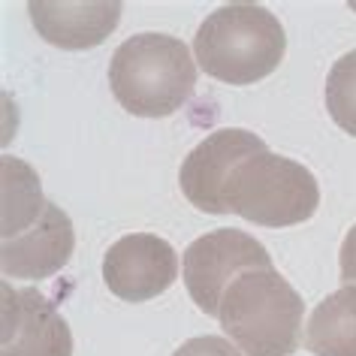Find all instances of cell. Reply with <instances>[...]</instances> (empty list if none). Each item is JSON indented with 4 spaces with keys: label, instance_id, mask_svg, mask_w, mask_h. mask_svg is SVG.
<instances>
[{
    "label": "cell",
    "instance_id": "6",
    "mask_svg": "<svg viewBox=\"0 0 356 356\" xmlns=\"http://www.w3.org/2000/svg\"><path fill=\"white\" fill-rule=\"evenodd\" d=\"M260 151H266V142L257 133L236 130V127L215 130L181 163L178 184H181L184 200L193 209L206 211V215H229L224 202V188L229 175H233V169L242 160L260 154Z\"/></svg>",
    "mask_w": 356,
    "mask_h": 356
},
{
    "label": "cell",
    "instance_id": "3",
    "mask_svg": "<svg viewBox=\"0 0 356 356\" xmlns=\"http://www.w3.org/2000/svg\"><path fill=\"white\" fill-rule=\"evenodd\" d=\"M218 320L245 356H293L302 347L305 302L281 272H248L229 284Z\"/></svg>",
    "mask_w": 356,
    "mask_h": 356
},
{
    "label": "cell",
    "instance_id": "1",
    "mask_svg": "<svg viewBox=\"0 0 356 356\" xmlns=\"http://www.w3.org/2000/svg\"><path fill=\"white\" fill-rule=\"evenodd\" d=\"M287 33L260 3H227L200 24L193 58L209 79L227 85H254L281 67Z\"/></svg>",
    "mask_w": 356,
    "mask_h": 356
},
{
    "label": "cell",
    "instance_id": "4",
    "mask_svg": "<svg viewBox=\"0 0 356 356\" xmlns=\"http://www.w3.org/2000/svg\"><path fill=\"white\" fill-rule=\"evenodd\" d=\"M224 202L248 224L296 227L314 218L320 188L308 166L266 148L233 169L224 188Z\"/></svg>",
    "mask_w": 356,
    "mask_h": 356
},
{
    "label": "cell",
    "instance_id": "8",
    "mask_svg": "<svg viewBox=\"0 0 356 356\" xmlns=\"http://www.w3.org/2000/svg\"><path fill=\"white\" fill-rule=\"evenodd\" d=\"M178 278L175 248L154 233L121 236L103 257V281L124 302H148Z\"/></svg>",
    "mask_w": 356,
    "mask_h": 356
},
{
    "label": "cell",
    "instance_id": "14",
    "mask_svg": "<svg viewBox=\"0 0 356 356\" xmlns=\"http://www.w3.org/2000/svg\"><path fill=\"white\" fill-rule=\"evenodd\" d=\"M338 275H341V287H356V224L347 229L341 254H338Z\"/></svg>",
    "mask_w": 356,
    "mask_h": 356
},
{
    "label": "cell",
    "instance_id": "9",
    "mask_svg": "<svg viewBox=\"0 0 356 356\" xmlns=\"http://www.w3.org/2000/svg\"><path fill=\"white\" fill-rule=\"evenodd\" d=\"M73 248V220L64 209L49 200V206L28 227H22L19 233L6 236L0 242V269H3L6 278H51L70 263Z\"/></svg>",
    "mask_w": 356,
    "mask_h": 356
},
{
    "label": "cell",
    "instance_id": "10",
    "mask_svg": "<svg viewBox=\"0 0 356 356\" xmlns=\"http://www.w3.org/2000/svg\"><path fill=\"white\" fill-rule=\"evenodd\" d=\"M124 3L97 0V3H60V0H31L28 15L40 37L58 49L85 51L109 40L118 28Z\"/></svg>",
    "mask_w": 356,
    "mask_h": 356
},
{
    "label": "cell",
    "instance_id": "7",
    "mask_svg": "<svg viewBox=\"0 0 356 356\" xmlns=\"http://www.w3.org/2000/svg\"><path fill=\"white\" fill-rule=\"evenodd\" d=\"M0 356H73L67 320L40 290L0 287Z\"/></svg>",
    "mask_w": 356,
    "mask_h": 356
},
{
    "label": "cell",
    "instance_id": "2",
    "mask_svg": "<svg viewBox=\"0 0 356 356\" xmlns=\"http://www.w3.org/2000/svg\"><path fill=\"white\" fill-rule=\"evenodd\" d=\"M109 88L130 115L166 118L191 100L197 88V64L178 37L136 33L115 49Z\"/></svg>",
    "mask_w": 356,
    "mask_h": 356
},
{
    "label": "cell",
    "instance_id": "12",
    "mask_svg": "<svg viewBox=\"0 0 356 356\" xmlns=\"http://www.w3.org/2000/svg\"><path fill=\"white\" fill-rule=\"evenodd\" d=\"M326 109L338 127L356 136V49L341 55L329 70Z\"/></svg>",
    "mask_w": 356,
    "mask_h": 356
},
{
    "label": "cell",
    "instance_id": "13",
    "mask_svg": "<svg viewBox=\"0 0 356 356\" xmlns=\"http://www.w3.org/2000/svg\"><path fill=\"white\" fill-rule=\"evenodd\" d=\"M172 356H242V350L220 335H200L184 341Z\"/></svg>",
    "mask_w": 356,
    "mask_h": 356
},
{
    "label": "cell",
    "instance_id": "5",
    "mask_svg": "<svg viewBox=\"0 0 356 356\" xmlns=\"http://www.w3.org/2000/svg\"><path fill=\"white\" fill-rule=\"evenodd\" d=\"M266 269H272L269 251L242 229H215L184 251V287L209 317H218L220 299L236 278Z\"/></svg>",
    "mask_w": 356,
    "mask_h": 356
},
{
    "label": "cell",
    "instance_id": "11",
    "mask_svg": "<svg viewBox=\"0 0 356 356\" xmlns=\"http://www.w3.org/2000/svg\"><path fill=\"white\" fill-rule=\"evenodd\" d=\"M305 347L314 356H356V287H341L311 311Z\"/></svg>",
    "mask_w": 356,
    "mask_h": 356
}]
</instances>
